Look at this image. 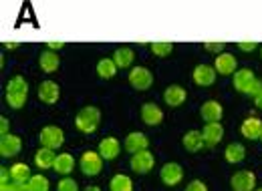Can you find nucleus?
Segmentation results:
<instances>
[{
	"instance_id": "nucleus-1",
	"label": "nucleus",
	"mask_w": 262,
	"mask_h": 191,
	"mask_svg": "<svg viewBox=\"0 0 262 191\" xmlns=\"http://www.w3.org/2000/svg\"><path fill=\"white\" fill-rule=\"evenodd\" d=\"M4 97H6L8 107H12V109H23L25 103H27V99H29V83L25 81V77H20V75L12 77V79L8 81V85H6Z\"/></svg>"
},
{
	"instance_id": "nucleus-2",
	"label": "nucleus",
	"mask_w": 262,
	"mask_h": 191,
	"mask_svg": "<svg viewBox=\"0 0 262 191\" xmlns=\"http://www.w3.org/2000/svg\"><path fill=\"white\" fill-rule=\"evenodd\" d=\"M234 89L238 93L250 95L252 99L262 91V81L254 77V73L250 68H238L234 73Z\"/></svg>"
},
{
	"instance_id": "nucleus-3",
	"label": "nucleus",
	"mask_w": 262,
	"mask_h": 191,
	"mask_svg": "<svg viewBox=\"0 0 262 191\" xmlns=\"http://www.w3.org/2000/svg\"><path fill=\"white\" fill-rule=\"evenodd\" d=\"M99 123H101V111H99L97 107H93V105L83 107L77 113V117H75V127L79 129L81 133H87V135L95 133Z\"/></svg>"
},
{
	"instance_id": "nucleus-4",
	"label": "nucleus",
	"mask_w": 262,
	"mask_h": 191,
	"mask_svg": "<svg viewBox=\"0 0 262 191\" xmlns=\"http://www.w3.org/2000/svg\"><path fill=\"white\" fill-rule=\"evenodd\" d=\"M38 141H40L42 147L55 151V149H59V147L65 143V133H63V129L55 127V125H49V127H45L40 131Z\"/></svg>"
},
{
	"instance_id": "nucleus-5",
	"label": "nucleus",
	"mask_w": 262,
	"mask_h": 191,
	"mask_svg": "<svg viewBox=\"0 0 262 191\" xmlns=\"http://www.w3.org/2000/svg\"><path fill=\"white\" fill-rule=\"evenodd\" d=\"M127 79H129L131 87L137 89V91H147L151 87V83H154V75L145 66H133L129 70V77Z\"/></svg>"
},
{
	"instance_id": "nucleus-6",
	"label": "nucleus",
	"mask_w": 262,
	"mask_h": 191,
	"mask_svg": "<svg viewBox=\"0 0 262 191\" xmlns=\"http://www.w3.org/2000/svg\"><path fill=\"white\" fill-rule=\"evenodd\" d=\"M79 167L85 175L89 177H95L101 173V167H103V157L99 155V151H85L81 155V161H79Z\"/></svg>"
},
{
	"instance_id": "nucleus-7",
	"label": "nucleus",
	"mask_w": 262,
	"mask_h": 191,
	"mask_svg": "<svg viewBox=\"0 0 262 191\" xmlns=\"http://www.w3.org/2000/svg\"><path fill=\"white\" fill-rule=\"evenodd\" d=\"M232 191H254L256 189V175L252 171H238L230 179Z\"/></svg>"
},
{
	"instance_id": "nucleus-8",
	"label": "nucleus",
	"mask_w": 262,
	"mask_h": 191,
	"mask_svg": "<svg viewBox=\"0 0 262 191\" xmlns=\"http://www.w3.org/2000/svg\"><path fill=\"white\" fill-rule=\"evenodd\" d=\"M160 177H162L164 185H167V187H173V185H178V183L184 179V169H182V165H180V163L169 161V163H165L164 167H162Z\"/></svg>"
},
{
	"instance_id": "nucleus-9",
	"label": "nucleus",
	"mask_w": 262,
	"mask_h": 191,
	"mask_svg": "<svg viewBox=\"0 0 262 191\" xmlns=\"http://www.w3.org/2000/svg\"><path fill=\"white\" fill-rule=\"evenodd\" d=\"M129 165L135 173L145 175V173H149V171L154 169V165H156V157H154V153H151V151H141V153H135V155L131 157Z\"/></svg>"
},
{
	"instance_id": "nucleus-10",
	"label": "nucleus",
	"mask_w": 262,
	"mask_h": 191,
	"mask_svg": "<svg viewBox=\"0 0 262 191\" xmlns=\"http://www.w3.org/2000/svg\"><path fill=\"white\" fill-rule=\"evenodd\" d=\"M20 149H23V139L18 135L8 133V135L0 137V155L2 157H14L20 153Z\"/></svg>"
},
{
	"instance_id": "nucleus-11",
	"label": "nucleus",
	"mask_w": 262,
	"mask_h": 191,
	"mask_svg": "<svg viewBox=\"0 0 262 191\" xmlns=\"http://www.w3.org/2000/svg\"><path fill=\"white\" fill-rule=\"evenodd\" d=\"M141 121L149 127H158L164 121V111L156 103H143L141 105Z\"/></svg>"
},
{
	"instance_id": "nucleus-12",
	"label": "nucleus",
	"mask_w": 262,
	"mask_h": 191,
	"mask_svg": "<svg viewBox=\"0 0 262 191\" xmlns=\"http://www.w3.org/2000/svg\"><path fill=\"white\" fill-rule=\"evenodd\" d=\"M59 97H61V89H59V85H57L55 81H42V83L38 85V99H40L42 103L55 105V103L59 101Z\"/></svg>"
},
{
	"instance_id": "nucleus-13",
	"label": "nucleus",
	"mask_w": 262,
	"mask_h": 191,
	"mask_svg": "<svg viewBox=\"0 0 262 191\" xmlns=\"http://www.w3.org/2000/svg\"><path fill=\"white\" fill-rule=\"evenodd\" d=\"M200 115H202V119L206 123H220V119L224 115V109H222V105L218 101H206L202 105V109H200Z\"/></svg>"
},
{
	"instance_id": "nucleus-14",
	"label": "nucleus",
	"mask_w": 262,
	"mask_h": 191,
	"mask_svg": "<svg viewBox=\"0 0 262 191\" xmlns=\"http://www.w3.org/2000/svg\"><path fill=\"white\" fill-rule=\"evenodd\" d=\"M192 77H194V83L196 85H200V87H210L216 81V68L210 66V64H198L196 68H194V73H192Z\"/></svg>"
},
{
	"instance_id": "nucleus-15",
	"label": "nucleus",
	"mask_w": 262,
	"mask_h": 191,
	"mask_svg": "<svg viewBox=\"0 0 262 191\" xmlns=\"http://www.w3.org/2000/svg\"><path fill=\"white\" fill-rule=\"evenodd\" d=\"M147 147H149V141H147V137H145L143 133H139V131H133V133H129V135L125 137V149L129 151L131 155L141 153V151H147Z\"/></svg>"
},
{
	"instance_id": "nucleus-16",
	"label": "nucleus",
	"mask_w": 262,
	"mask_h": 191,
	"mask_svg": "<svg viewBox=\"0 0 262 191\" xmlns=\"http://www.w3.org/2000/svg\"><path fill=\"white\" fill-rule=\"evenodd\" d=\"M238 59L234 57V55H230V53H222V55H218L216 57V61H214V68H216V73H220V75H234L238 68Z\"/></svg>"
},
{
	"instance_id": "nucleus-17",
	"label": "nucleus",
	"mask_w": 262,
	"mask_h": 191,
	"mask_svg": "<svg viewBox=\"0 0 262 191\" xmlns=\"http://www.w3.org/2000/svg\"><path fill=\"white\" fill-rule=\"evenodd\" d=\"M240 133H242V137H246V139H250V141L260 139L262 137V121L258 119V117H248V119H244L242 125H240Z\"/></svg>"
},
{
	"instance_id": "nucleus-18",
	"label": "nucleus",
	"mask_w": 262,
	"mask_h": 191,
	"mask_svg": "<svg viewBox=\"0 0 262 191\" xmlns=\"http://www.w3.org/2000/svg\"><path fill=\"white\" fill-rule=\"evenodd\" d=\"M97 151H99V155H101L105 161H111V159H115V157L119 155L121 145H119V141H117L115 137H105V139L99 143Z\"/></svg>"
},
{
	"instance_id": "nucleus-19",
	"label": "nucleus",
	"mask_w": 262,
	"mask_h": 191,
	"mask_svg": "<svg viewBox=\"0 0 262 191\" xmlns=\"http://www.w3.org/2000/svg\"><path fill=\"white\" fill-rule=\"evenodd\" d=\"M202 137H204V141H206L208 147H214V145H218V143L222 141V137H224V127H222L220 123H208L206 127L202 129Z\"/></svg>"
},
{
	"instance_id": "nucleus-20",
	"label": "nucleus",
	"mask_w": 262,
	"mask_h": 191,
	"mask_svg": "<svg viewBox=\"0 0 262 191\" xmlns=\"http://www.w3.org/2000/svg\"><path fill=\"white\" fill-rule=\"evenodd\" d=\"M186 97H188L186 89L180 87V85H169L164 91V101H165V105H169V107H180V105H184Z\"/></svg>"
},
{
	"instance_id": "nucleus-21",
	"label": "nucleus",
	"mask_w": 262,
	"mask_h": 191,
	"mask_svg": "<svg viewBox=\"0 0 262 191\" xmlns=\"http://www.w3.org/2000/svg\"><path fill=\"white\" fill-rule=\"evenodd\" d=\"M38 64H40V68L45 70V73H55L59 66H61V59H59V55L55 53V51H42L40 53V57H38Z\"/></svg>"
},
{
	"instance_id": "nucleus-22",
	"label": "nucleus",
	"mask_w": 262,
	"mask_h": 191,
	"mask_svg": "<svg viewBox=\"0 0 262 191\" xmlns=\"http://www.w3.org/2000/svg\"><path fill=\"white\" fill-rule=\"evenodd\" d=\"M55 161H57V155L53 149H47V147H40L36 153H34V165L38 169H51L55 167Z\"/></svg>"
},
{
	"instance_id": "nucleus-23",
	"label": "nucleus",
	"mask_w": 262,
	"mask_h": 191,
	"mask_svg": "<svg viewBox=\"0 0 262 191\" xmlns=\"http://www.w3.org/2000/svg\"><path fill=\"white\" fill-rule=\"evenodd\" d=\"M184 147H186V151H190V153H198L204 145H206V141H204V137H202V133L200 131H188L186 135H184Z\"/></svg>"
},
{
	"instance_id": "nucleus-24",
	"label": "nucleus",
	"mask_w": 262,
	"mask_h": 191,
	"mask_svg": "<svg viewBox=\"0 0 262 191\" xmlns=\"http://www.w3.org/2000/svg\"><path fill=\"white\" fill-rule=\"evenodd\" d=\"M31 177L33 175H31V169H29L27 163H14L10 167V179H12V183H29Z\"/></svg>"
},
{
	"instance_id": "nucleus-25",
	"label": "nucleus",
	"mask_w": 262,
	"mask_h": 191,
	"mask_svg": "<svg viewBox=\"0 0 262 191\" xmlns=\"http://www.w3.org/2000/svg\"><path fill=\"white\" fill-rule=\"evenodd\" d=\"M57 173H61V175H69V173H73V169H75V159H73V155L71 153H61V155H57V161H55V167H53Z\"/></svg>"
},
{
	"instance_id": "nucleus-26",
	"label": "nucleus",
	"mask_w": 262,
	"mask_h": 191,
	"mask_svg": "<svg viewBox=\"0 0 262 191\" xmlns=\"http://www.w3.org/2000/svg\"><path fill=\"white\" fill-rule=\"evenodd\" d=\"M224 157H226L228 163H240L246 157V149L240 143H230L228 147L224 149Z\"/></svg>"
},
{
	"instance_id": "nucleus-27",
	"label": "nucleus",
	"mask_w": 262,
	"mask_h": 191,
	"mask_svg": "<svg viewBox=\"0 0 262 191\" xmlns=\"http://www.w3.org/2000/svg\"><path fill=\"white\" fill-rule=\"evenodd\" d=\"M109 189L111 191H133V181L131 177L123 175V173H117L111 177L109 181Z\"/></svg>"
},
{
	"instance_id": "nucleus-28",
	"label": "nucleus",
	"mask_w": 262,
	"mask_h": 191,
	"mask_svg": "<svg viewBox=\"0 0 262 191\" xmlns=\"http://www.w3.org/2000/svg\"><path fill=\"white\" fill-rule=\"evenodd\" d=\"M113 61L117 64V68H127V66H131V63H133V51H131L129 46L117 49L115 55H113Z\"/></svg>"
},
{
	"instance_id": "nucleus-29",
	"label": "nucleus",
	"mask_w": 262,
	"mask_h": 191,
	"mask_svg": "<svg viewBox=\"0 0 262 191\" xmlns=\"http://www.w3.org/2000/svg\"><path fill=\"white\" fill-rule=\"evenodd\" d=\"M117 73V64L113 59H101L97 63V75L101 79H113Z\"/></svg>"
},
{
	"instance_id": "nucleus-30",
	"label": "nucleus",
	"mask_w": 262,
	"mask_h": 191,
	"mask_svg": "<svg viewBox=\"0 0 262 191\" xmlns=\"http://www.w3.org/2000/svg\"><path fill=\"white\" fill-rule=\"evenodd\" d=\"M173 51V42L169 40H162V42H151V53L156 57H167Z\"/></svg>"
},
{
	"instance_id": "nucleus-31",
	"label": "nucleus",
	"mask_w": 262,
	"mask_h": 191,
	"mask_svg": "<svg viewBox=\"0 0 262 191\" xmlns=\"http://www.w3.org/2000/svg\"><path fill=\"white\" fill-rule=\"evenodd\" d=\"M29 187H31V191H49L51 183L45 175H33L29 181Z\"/></svg>"
},
{
	"instance_id": "nucleus-32",
	"label": "nucleus",
	"mask_w": 262,
	"mask_h": 191,
	"mask_svg": "<svg viewBox=\"0 0 262 191\" xmlns=\"http://www.w3.org/2000/svg\"><path fill=\"white\" fill-rule=\"evenodd\" d=\"M57 191H79V185H77L75 179L63 177V179L59 181V185H57Z\"/></svg>"
},
{
	"instance_id": "nucleus-33",
	"label": "nucleus",
	"mask_w": 262,
	"mask_h": 191,
	"mask_svg": "<svg viewBox=\"0 0 262 191\" xmlns=\"http://www.w3.org/2000/svg\"><path fill=\"white\" fill-rule=\"evenodd\" d=\"M224 46H226L224 42H204V49H206L208 53H214L216 57L224 53Z\"/></svg>"
},
{
	"instance_id": "nucleus-34",
	"label": "nucleus",
	"mask_w": 262,
	"mask_h": 191,
	"mask_svg": "<svg viewBox=\"0 0 262 191\" xmlns=\"http://www.w3.org/2000/svg\"><path fill=\"white\" fill-rule=\"evenodd\" d=\"M186 191H208V187H206V183H204V181L194 179V181H190V183H188Z\"/></svg>"
},
{
	"instance_id": "nucleus-35",
	"label": "nucleus",
	"mask_w": 262,
	"mask_h": 191,
	"mask_svg": "<svg viewBox=\"0 0 262 191\" xmlns=\"http://www.w3.org/2000/svg\"><path fill=\"white\" fill-rule=\"evenodd\" d=\"M256 44L258 42H254V40H242V42H238V46H240V51H254L256 49Z\"/></svg>"
},
{
	"instance_id": "nucleus-36",
	"label": "nucleus",
	"mask_w": 262,
	"mask_h": 191,
	"mask_svg": "<svg viewBox=\"0 0 262 191\" xmlns=\"http://www.w3.org/2000/svg\"><path fill=\"white\" fill-rule=\"evenodd\" d=\"M47 46H49V51H59V49L65 46V42H63V40H49Z\"/></svg>"
},
{
	"instance_id": "nucleus-37",
	"label": "nucleus",
	"mask_w": 262,
	"mask_h": 191,
	"mask_svg": "<svg viewBox=\"0 0 262 191\" xmlns=\"http://www.w3.org/2000/svg\"><path fill=\"white\" fill-rule=\"evenodd\" d=\"M8 127H10L8 119H6V117H0V137H2V135H8Z\"/></svg>"
},
{
	"instance_id": "nucleus-38",
	"label": "nucleus",
	"mask_w": 262,
	"mask_h": 191,
	"mask_svg": "<svg viewBox=\"0 0 262 191\" xmlns=\"http://www.w3.org/2000/svg\"><path fill=\"white\" fill-rule=\"evenodd\" d=\"M8 177H10V169L0 167V185H2V183H8Z\"/></svg>"
},
{
	"instance_id": "nucleus-39",
	"label": "nucleus",
	"mask_w": 262,
	"mask_h": 191,
	"mask_svg": "<svg viewBox=\"0 0 262 191\" xmlns=\"http://www.w3.org/2000/svg\"><path fill=\"white\" fill-rule=\"evenodd\" d=\"M0 191H16V185H14V183H2V185H0Z\"/></svg>"
},
{
	"instance_id": "nucleus-40",
	"label": "nucleus",
	"mask_w": 262,
	"mask_h": 191,
	"mask_svg": "<svg viewBox=\"0 0 262 191\" xmlns=\"http://www.w3.org/2000/svg\"><path fill=\"white\" fill-rule=\"evenodd\" d=\"M254 105H256V109H260V111H262V91L254 97Z\"/></svg>"
},
{
	"instance_id": "nucleus-41",
	"label": "nucleus",
	"mask_w": 262,
	"mask_h": 191,
	"mask_svg": "<svg viewBox=\"0 0 262 191\" xmlns=\"http://www.w3.org/2000/svg\"><path fill=\"white\" fill-rule=\"evenodd\" d=\"M16 185V191H31L29 183H14Z\"/></svg>"
},
{
	"instance_id": "nucleus-42",
	"label": "nucleus",
	"mask_w": 262,
	"mask_h": 191,
	"mask_svg": "<svg viewBox=\"0 0 262 191\" xmlns=\"http://www.w3.org/2000/svg\"><path fill=\"white\" fill-rule=\"evenodd\" d=\"M18 46V42H6V49H16Z\"/></svg>"
},
{
	"instance_id": "nucleus-43",
	"label": "nucleus",
	"mask_w": 262,
	"mask_h": 191,
	"mask_svg": "<svg viewBox=\"0 0 262 191\" xmlns=\"http://www.w3.org/2000/svg\"><path fill=\"white\" fill-rule=\"evenodd\" d=\"M85 191H101V189H99L97 185H89V187H87Z\"/></svg>"
},
{
	"instance_id": "nucleus-44",
	"label": "nucleus",
	"mask_w": 262,
	"mask_h": 191,
	"mask_svg": "<svg viewBox=\"0 0 262 191\" xmlns=\"http://www.w3.org/2000/svg\"><path fill=\"white\" fill-rule=\"evenodd\" d=\"M254 191H262V189H254Z\"/></svg>"
},
{
	"instance_id": "nucleus-45",
	"label": "nucleus",
	"mask_w": 262,
	"mask_h": 191,
	"mask_svg": "<svg viewBox=\"0 0 262 191\" xmlns=\"http://www.w3.org/2000/svg\"><path fill=\"white\" fill-rule=\"evenodd\" d=\"M260 141H262V137H260Z\"/></svg>"
}]
</instances>
